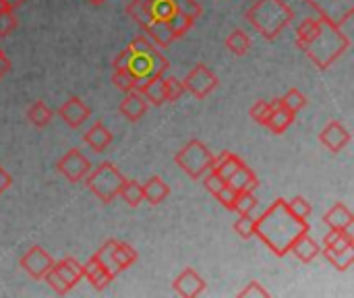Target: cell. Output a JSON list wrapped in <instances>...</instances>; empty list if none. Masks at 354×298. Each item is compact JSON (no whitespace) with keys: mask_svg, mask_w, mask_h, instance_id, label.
I'll use <instances>...</instances> for the list:
<instances>
[{"mask_svg":"<svg viewBox=\"0 0 354 298\" xmlns=\"http://www.w3.org/2000/svg\"><path fill=\"white\" fill-rule=\"evenodd\" d=\"M129 62L127 68L133 73V77L141 83L153 75H166L168 71V58L160 52V48L147 37V35H137L129 46Z\"/></svg>","mask_w":354,"mask_h":298,"instance_id":"cell-4","label":"cell"},{"mask_svg":"<svg viewBox=\"0 0 354 298\" xmlns=\"http://www.w3.org/2000/svg\"><path fill=\"white\" fill-rule=\"evenodd\" d=\"M239 297L241 298H251V297H261V298H268L270 297V292L259 284V282H251V284H247V288H243L241 292H239Z\"/></svg>","mask_w":354,"mask_h":298,"instance_id":"cell-46","label":"cell"},{"mask_svg":"<svg viewBox=\"0 0 354 298\" xmlns=\"http://www.w3.org/2000/svg\"><path fill=\"white\" fill-rule=\"evenodd\" d=\"M348 141H351V133H348V129H346L342 122H338V120L328 122V127L319 133V143H322L328 151H332V153L342 151V149L348 145Z\"/></svg>","mask_w":354,"mask_h":298,"instance_id":"cell-11","label":"cell"},{"mask_svg":"<svg viewBox=\"0 0 354 298\" xmlns=\"http://www.w3.org/2000/svg\"><path fill=\"white\" fill-rule=\"evenodd\" d=\"M183 85H185V91L191 93L193 97L205 100L218 87V77L209 66L197 64L187 73V77L183 79Z\"/></svg>","mask_w":354,"mask_h":298,"instance_id":"cell-8","label":"cell"},{"mask_svg":"<svg viewBox=\"0 0 354 298\" xmlns=\"http://www.w3.org/2000/svg\"><path fill=\"white\" fill-rule=\"evenodd\" d=\"M143 31L147 33V37H149L158 48H170L172 41L176 39L174 33H172V29H170V25H168L166 21H160V19H151V21L143 27Z\"/></svg>","mask_w":354,"mask_h":298,"instance_id":"cell-17","label":"cell"},{"mask_svg":"<svg viewBox=\"0 0 354 298\" xmlns=\"http://www.w3.org/2000/svg\"><path fill=\"white\" fill-rule=\"evenodd\" d=\"M10 66H12V64H10V60H8V58L4 56V52L0 50V79L10 71Z\"/></svg>","mask_w":354,"mask_h":298,"instance_id":"cell-48","label":"cell"},{"mask_svg":"<svg viewBox=\"0 0 354 298\" xmlns=\"http://www.w3.org/2000/svg\"><path fill=\"white\" fill-rule=\"evenodd\" d=\"M149 104L147 100L139 93V89H133V91H127L120 106H118V112L129 120V122H137L145 116Z\"/></svg>","mask_w":354,"mask_h":298,"instance_id":"cell-15","label":"cell"},{"mask_svg":"<svg viewBox=\"0 0 354 298\" xmlns=\"http://www.w3.org/2000/svg\"><path fill=\"white\" fill-rule=\"evenodd\" d=\"M54 270L62 276V280L71 288H75L83 280V266L75 257H64L60 261H54Z\"/></svg>","mask_w":354,"mask_h":298,"instance_id":"cell-21","label":"cell"},{"mask_svg":"<svg viewBox=\"0 0 354 298\" xmlns=\"http://www.w3.org/2000/svg\"><path fill=\"white\" fill-rule=\"evenodd\" d=\"M340 2H344L348 8H354L353 0H307L309 6H313L322 17H328V19H330V6H340Z\"/></svg>","mask_w":354,"mask_h":298,"instance_id":"cell-43","label":"cell"},{"mask_svg":"<svg viewBox=\"0 0 354 298\" xmlns=\"http://www.w3.org/2000/svg\"><path fill=\"white\" fill-rule=\"evenodd\" d=\"M176 166L193 180H199L205 172L212 170L214 164V153L209 151V147L199 141V139H191L185 147H180L174 156Z\"/></svg>","mask_w":354,"mask_h":298,"instance_id":"cell-6","label":"cell"},{"mask_svg":"<svg viewBox=\"0 0 354 298\" xmlns=\"http://www.w3.org/2000/svg\"><path fill=\"white\" fill-rule=\"evenodd\" d=\"M137 259H139V255H137V251L129 243H118L116 241V245L112 249V263H114L118 274L129 270V268H133L137 263Z\"/></svg>","mask_w":354,"mask_h":298,"instance_id":"cell-25","label":"cell"},{"mask_svg":"<svg viewBox=\"0 0 354 298\" xmlns=\"http://www.w3.org/2000/svg\"><path fill=\"white\" fill-rule=\"evenodd\" d=\"M4 2H6V4H8V6L12 8V10H15V8H19V6H23V4H25L27 0H4Z\"/></svg>","mask_w":354,"mask_h":298,"instance_id":"cell-49","label":"cell"},{"mask_svg":"<svg viewBox=\"0 0 354 298\" xmlns=\"http://www.w3.org/2000/svg\"><path fill=\"white\" fill-rule=\"evenodd\" d=\"M10 185H12V176H10V174L0 166V195H2Z\"/></svg>","mask_w":354,"mask_h":298,"instance_id":"cell-47","label":"cell"},{"mask_svg":"<svg viewBox=\"0 0 354 298\" xmlns=\"http://www.w3.org/2000/svg\"><path fill=\"white\" fill-rule=\"evenodd\" d=\"M112 83H114V87L120 89L122 93L133 91V89L139 87V81L133 77V73H131L129 68H114V73H112Z\"/></svg>","mask_w":354,"mask_h":298,"instance_id":"cell-32","label":"cell"},{"mask_svg":"<svg viewBox=\"0 0 354 298\" xmlns=\"http://www.w3.org/2000/svg\"><path fill=\"white\" fill-rule=\"evenodd\" d=\"M309 232V222L297 218L286 199H276L261 218L255 220V234L276 255L284 257L290 253L295 241Z\"/></svg>","mask_w":354,"mask_h":298,"instance_id":"cell-2","label":"cell"},{"mask_svg":"<svg viewBox=\"0 0 354 298\" xmlns=\"http://www.w3.org/2000/svg\"><path fill=\"white\" fill-rule=\"evenodd\" d=\"M172 286H174L176 295H180V297L185 298H195L205 290L207 284H205V280H203L193 268H187V270H183V272L174 278Z\"/></svg>","mask_w":354,"mask_h":298,"instance_id":"cell-12","label":"cell"},{"mask_svg":"<svg viewBox=\"0 0 354 298\" xmlns=\"http://www.w3.org/2000/svg\"><path fill=\"white\" fill-rule=\"evenodd\" d=\"M137 89L147 100V104H153V106L166 104V100H164V75H153V77L141 81Z\"/></svg>","mask_w":354,"mask_h":298,"instance_id":"cell-18","label":"cell"},{"mask_svg":"<svg viewBox=\"0 0 354 298\" xmlns=\"http://www.w3.org/2000/svg\"><path fill=\"white\" fill-rule=\"evenodd\" d=\"M272 110H274V100H272V102L259 100V102H255V104L251 106L249 116L253 118V122H257V124H263V127H266V122H268V118H270Z\"/></svg>","mask_w":354,"mask_h":298,"instance_id":"cell-36","label":"cell"},{"mask_svg":"<svg viewBox=\"0 0 354 298\" xmlns=\"http://www.w3.org/2000/svg\"><path fill=\"white\" fill-rule=\"evenodd\" d=\"M243 164H245V162H243L239 156H234V153H230V151H222L220 156H214L212 172H216L218 176H222L224 180H228Z\"/></svg>","mask_w":354,"mask_h":298,"instance_id":"cell-22","label":"cell"},{"mask_svg":"<svg viewBox=\"0 0 354 298\" xmlns=\"http://www.w3.org/2000/svg\"><path fill=\"white\" fill-rule=\"evenodd\" d=\"M324 224L330 226V228H336V230H351L354 224L353 212L344 203H336L332 209L326 212Z\"/></svg>","mask_w":354,"mask_h":298,"instance_id":"cell-20","label":"cell"},{"mask_svg":"<svg viewBox=\"0 0 354 298\" xmlns=\"http://www.w3.org/2000/svg\"><path fill=\"white\" fill-rule=\"evenodd\" d=\"M348 21H332L328 17L305 19L297 27V46L307 54V58L322 71H328L353 44L351 33L344 27Z\"/></svg>","mask_w":354,"mask_h":298,"instance_id":"cell-1","label":"cell"},{"mask_svg":"<svg viewBox=\"0 0 354 298\" xmlns=\"http://www.w3.org/2000/svg\"><path fill=\"white\" fill-rule=\"evenodd\" d=\"M234 232L243 241H249L255 234V218L251 214H241V218L234 222Z\"/></svg>","mask_w":354,"mask_h":298,"instance_id":"cell-38","label":"cell"},{"mask_svg":"<svg viewBox=\"0 0 354 298\" xmlns=\"http://www.w3.org/2000/svg\"><path fill=\"white\" fill-rule=\"evenodd\" d=\"M87 4H93V6H100V4H104L106 0H85Z\"/></svg>","mask_w":354,"mask_h":298,"instance_id":"cell-51","label":"cell"},{"mask_svg":"<svg viewBox=\"0 0 354 298\" xmlns=\"http://www.w3.org/2000/svg\"><path fill=\"white\" fill-rule=\"evenodd\" d=\"M58 116H60L71 129H79V127L91 116V108H89L81 97H68V100L58 108Z\"/></svg>","mask_w":354,"mask_h":298,"instance_id":"cell-13","label":"cell"},{"mask_svg":"<svg viewBox=\"0 0 354 298\" xmlns=\"http://www.w3.org/2000/svg\"><path fill=\"white\" fill-rule=\"evenodd\" d=\"M185 93H187V91H185V85H183L180 79H176V77H166V75H164V100H166V102L174 104V102H178Z\"/></svg>","mask_w":354,"mask_h":298,"instance_id":"cell-34","label":"cell"},{"mask_svg":"<svg viewBox=\"0 0 354 298\" xmlns=\"http://www.w3.org/2000/svg\"><path fill=\"white\" fill-rule=\"evenodd\" d=\"M257 207V197L253 191H241L239 197H236V203H234V212L241 214H251L253 209Z\"/></svg>","mask_w":354,"mask_h":298,"instance_id":"cell-39","label":"cell"},{"mask_svg":"<svg viewBox=\"0 0 354 298\" xmlns=\"http://www.w3.org/2000/svg\"><path fill=\"white\" fill-rule=\"evenodd\" d=\"M324 257L340 272H346L351 270L354 263V245L348 247H338V249H332V247H324Z\"/></svg>","mask_w":354,"mask_h":298,"instance_id":"cell-24","label":"cell"},{"mask_svg":"<svg viewBox=\"0 0 354 298\" xmlns=\"http://www.w3.org/2000/svg\"><path fill=\"white\" fill-rule=\"evenodd\" d=\"M114 245H116V241H106V243L100 247V251L95 253V257H97L100 263L106 266L114 276H118V272H116V268H114V263H112V249H114Z\"/></svg>","mask_w":354,"mask_h":298,"instance_id":"cell-42","label":"cell"},{"mask_svg":"<svg viewBox=\"0 0 354 298\" xmlns=\"http://www.w3.org/2000/svg\"><path fill=\"white\" fill-rule=\"evenodd\" d=\"M124 180H127L124 174L112 162H102L97 168H91L89 174L83 178L89 193H93L106 205L112 203L118 197V191H120Z\"/></svg>","mask_w":354,"mask_h":298,"instance_id":"cell-5","label":"cell"},{"mask_svg":"<svg viewBox=\"0 0 354 298\" xmlns=\"http://www.w3.org/2000/svg\"><path fill=\"white\" fill-rule=\"evenodd\" d=\"M226 183H228L232 189H236L239 193H241V191H255V189L259 187V178L255 176V172H253L247 164H243Z\"/></svg>","mask_w":354,"mask_h":298,"instance_id":"cell-27","label":"cell"},{"mask_svg":"<svg viewBox=\"0 0 354 298\" xmlns=\"http://www.w3.org/2000/svg\"><path fill=\"white\" fill-rule=\"evenodd\" d=\"M52 110L46 106V102H33L29 108H27V120L33 124V127H37V129H44V127H48L50 124V120H52Z\"/></svg>","mask_w":354,"mask_h":298,"instance_id":"cell-28","label":"cell"},{"mask_svg":"<svg viewBox=\"0 0 354 298\" xmlns=\"http://www.w3.org/2000/svg\"><path fill=\"white\" fill-rule=\"evenodd\" d=\"M44 280H46V284H48V286H50V288H52V290H54L58 297H64V295H68V292L73 290V288H71V286H68V284L62 280V276H60V274L54 270V266H52V268L46 272Z\"/></svg>","mask_w":354,"mask_h":298,"instance_id":"cell-37","label":"cell"},{"mask_svg":"<svg viewBox=\"0 0 354 298\" xmlns=\"http://www.w3.org/2000/svg\"><path fill=\"white\" fill-rule=\"evenodd\" d=\"M168 25H170V29H172V33H174V37L178 39V37H185L191 29H193V25H195V19L193 17H189L187 12H183V10H178V12H174L168 21H166Z\"/></svg>","mask_w":354,"mask_h":298,"instance_id":"cell-30","label":"cell"},{"mask_svg":"<svg viewBox=\"0 0 354 298\" xmlns=\"http://www.w3.org/2000/svg\"><path fill=\"white\" fill-rule=\"evenodd\" d=\"M201 178H203V187H205L212 195H216V193L226 185V180H224L222 176H218L216 172H212V170H209V172H205Z\"/></svg>","mask_w":354,"mask_h":298,"instance_id":"cell-45","label":"cell"},{"mask_svg":"<svg viewBox=\"0 0 354 298\" xmlns=\"http://www.w3.org/2000/svg\"><path fill=\"white\" fill-rule=\"evenodd\" d=\"M2 10H12V8H10L4 0H0V12H2Z\"/></svg>","mask_w":354,"mask_h":298,"instance_id":"cell-50","label":"cell"},{"mask_svg":"<svg viewBox=\"0 0 354 298\" xmlns=\"http://www.w3.org/2000/svg\"><path fill=\"white\" fill-rule=\"evenodd\" d=\"M83 141H85V145H87L91 151L102 153V151H106V149L110 147V143H112V133H110V129H106L102 122H95V124L85 133Z\"/></svg>","mask_w":354,"mask_h":298,"instance_id":"cell-19","label":"cell"},{"mask_svg":"<svg viewBox=\"0 0 354 298\" xmlns=\"http://www.w3.org/2000/svg\"><path fill=\"white\" fill-rule=\"evenodd\" d=\"M83 278H87V282L97 290V292H102L104 288H108L110 284H112V280L116 278L106 266H102L100 263V259L93 255V257H89V261L83 266Z\"/></svg>","mask_w":354,"mask_h":298,"instance_id":"cell-14","label":"cell"},{"mask_svg":"<svg viewBox=\"0 0 354 298\" xmlns=\"http://www.w3.org/2000/svg\"><path fill=\"white\" fill-rule=\"evenodd\" d=\"M290 253H295L299 261H303V263H311V261L322 253V247H319V245L309 236V232H307V234H303V236H299V239L295 241V245H292Z\"/></svg>","mask_w":354,"mask_h":298,"instance_id":"cell-26","label":"cell"},{"mask_svg":"<svg viewBox=\"0 0 354 298\" xmlns=\"http://www.w3.org/2000/svg\"><path fill=\"white\" fill-rule=\"evenodd\" d=\"M139 2L145 6L151 19H160V21H168L178 10L187 12L195 21L203 15V8L197 0H139Z\"/></svg>","mask_w":354,"mask_h":298,"instance_id":"cell-7","label":"cell"},{"mask_svg":"<svg viewBox=\"0 0 354 298\" xmlns=\"http://www.w3.org/2000/svg\"><path fill=\"white\" fill-rule=\"evenodd\" d=\"M249 25L266 39H276L295 19V10L284 0H255L245 12Z\"/></svg>","mask_w":354,"mask_h":298,"instance_id":"cell-3","label":"cell"},{"mask_svg":"<svg viewBox=\"0 0 354 298\" xmlns=\"http://www.w3.org/2000/svg\"><path fill=\"white\" fill-rule=\"evenodd\" d=\"M218 201H220V205L222 207H226V209H230V212H234V203H236V197H239V191L236 189H232L228 183L214 195Z\"/></svg>","mask_w":354,"mask_h":298,"instance_id":"cell-40","label":"cell"},{"mask_svg":"<svg viewBox=\"0 0 354 298\" xmlns=\"http://www.w3.org/2000/svg\"><path fill=\"white\" fill-rule=\"evenodd\" d=\"M118 197H122V201L131 207H139L145 199H143V185H139L137 180H124Z\"/></svg>","mask_w":354,"mask_h":298,"instance_id":"cell-29","label":"cell"},{"mask_svg":"<svg viewBox=\"0 0 354 298\" xmlns=\"http://www.w3.org/2000/svg\"><path fill=\"white\" fill-rule=\"evenodd\" d=\"M17 25H19V21H17L12 10H2L0 12V37L10 35L17 29Z\"/></svg>","mask_w":354,"mask_h":298,"instance_id":"cell-44","label":"cell"},{"mask_svg":"<svg viewBox=\"0 0 354 298\" xmlns=\"http://www.w3.org/2000/svg\"><path fill=\"white\" fill-rule=\"evenodd\" d=\"M170 195V187L166 185L164 178L160 176H151L145 185H143V199L151 205H160L168 199Z\"/></svg>","mask_w":354,"mask_h":298,"instance_id":"cell-23","label":"cell"},{"mask_svg":"<svg viewBox=\"0 0 354 298\" xmlns=\"http://www.w3.org/2000/svg\"><path fill=\"white\" fill-rule=\"evenodd\" d=\"M348 245H354V236L351 230H336V228H330V232L324 236V247L338 249V247H348Z\"/></svg>","mask_w":354,"mask_h":298,"instance_id":"cell-33","label":"cell"},{"mask_svg":"<svg viewBox=\"0 0 354 298\" xmlns=\"http://www.w3.org/2000/svg\"><path fill=\"white\" fill-rule=\"evenodd\" d=\"M226 48L232 52V54H236V56H245L247 52H249V48H251V37L245 33V31H241V29H236V31H232L228 37H226Z\"/></svg>","mask_w":354,"mask_h":298,"instance_id":"cell-31","label":"cell"},{"mask_svg":"<svg viewBox=\"0 0 354 298\" xmlns=\"http://www.w3.org/2000/svg\"><path fill=\"white\" fill-rule=\"evenodd\" d=\"M91 170V162L79 151V149H71L66 151L58 162H56V172L62 174L66 180L71 183H83V178L89 174Z\"/></svg>","mask_w":354,"mask_h":298,"instance_id":"cell-9","label":"cell"},{"mask_svg":"<svg viewBox=\"0 0 354 298\" xmlns=\"http://www.w3.org/2000/svg\"><path fill=\"white\" fill-rule=\"evenodd\" d=\"M282 104L290 110V112H299V110H303L305 106H307V95L301 91V89H297V87H292V89H288L282 97Z\"/></svg>","mask_w":354,"mask_h":298,"instance_id":"cell-35","label":"cell"},{"mask_svg":"<svg viewBox=\"0 0 354 298\" xmlns=\"http://www.w3.org/2000/svg\"><path fill=\"white\" fill-rule=\"evenodd\" d=\"M19 266H21V270L29 278L44 280L46 272L54 266V259H52V255L46 249H41L39 245H35V247H31V249H27L23 253V257L19 259Z\"/></svg>","mask_w":354,"mask_h":298,"instance_id":"cell-10","label":"cell"},{"mask_svg":"<svg viewBox=\"0 0 354 298\" xmlns=\"http://www.w3.org/2000/svg\"><path fill=\"white\" fill-rule=\"evenodd\" d=\"M288 207H290V212H292L297 218H301V220H307V218L311 216V212H313L311 203H309L305 197H301V195L292 197V199L288 201Z\"/></svg>","mask_w":354,"mask_h":298,"instance_id":"cell-41","label":"cell"},{"mask_svg":"<svg viewBox=\"0 0 354 298\" xmlns=\"http://www.w3.org/2000/svg\"><path fill=\"white\" fill-rule=\"evenodd\" d=\"M295 116H297V114L290 112V110L282 104V100H274V110H272V114H270L266 127H268L274 135H282V133H286V131L292 127Z\"/></svg>","mask_w":354,"mask_h":298,"instance_id":"cell-16","label":"cell"}]
</instances>
